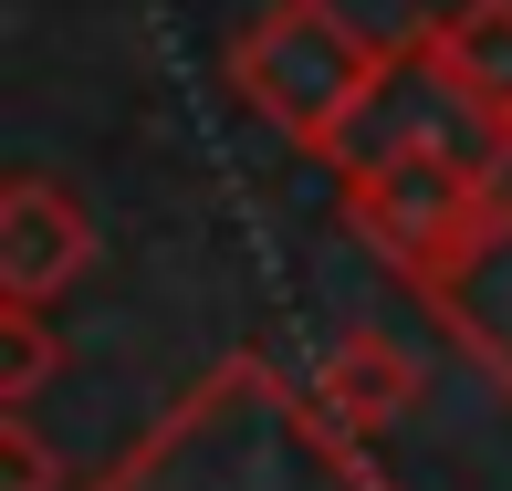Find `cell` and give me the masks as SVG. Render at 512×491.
<instances>
[{
	"instance_id": "obj_1",
	"label": "cell",
	"mask_w": 512,
	"mask_h": 491,
	"mask_svg": "<svg viewBox=\"0 0 512 491\" xmlns=\"http://www.w3.org/2000/svg\"><path fill=\"white\" fill-rule=\"evenodd\" d=\"M84 491H398L272 356L199 366Z\"/></svg>"
},
{
	"instance_id": "obj_2",
	"label": "cell",
	"mask_w": 512,
	"mask_h": 491,
	"mask_svg": "<svg viewBox=\"0 0 512 491\" xmlns=\"http://www.w3.org/2000/svg\"><path fill=\"white\" fill-rule=\"evenodd\" d=\"M398 63H408L398 42H377L366 21H345L335 0H272V11L230 42V95L262 115L283 147L345 168V157H356V126L377 115Z\"/></svg>"
},
{
	"instance_id": "obj_3",
	"label": "cell",
	"mask_w": 512,
	"mask_h": 491,
	"mask_svg": "<svg viewBox=\"0 0 512 491\" xmlns=\"http://www.w3.org/2000/svg\"><path fill=\"white\" fill-rule=\"evenodd\" d=\"M502 189H512L502 157L481 147L471 126H460V136H439V126H398V136H377V147L345 157L335 209H345V230H356V241L418 293V283H429V272H439V262H450V251L502 209Z\"/></svg>"
},
{
	"instance_id": "obj_4",
	"label": "cell",
	"mask_w": 512,
	"mask_h": 491,
	"mask_svg": "<svg viewBox=\"0 0 512 491\" xmlns=\"http://www.w3.org/2000/svg\"><path fill=\"white\" fill-rule=\"evenodd\" d=\"M398 53H408V74H429L439 105L512 168V0H460V11L418 21Z\"/></svg>"
},
{
	"instance_id": "obj_5",
	"label": "cell",
	"mask_w": 512,
	"mask_h": 491,
	"mask_svg": "<svg viewBox=\"0 0 512 491\" xmlns=\"http://www.w3.org/2000/svg\"><path fill=\"white\" fill-rule=\"evenodd\" d=\"M418 303H429V324L512 397V189H502L492 220H481L471 241H460L429 283H418Z\"/></svg>"
},
{
	"instance_id": "obj_6",
	"label": "cell",
	"mask_w": 512,
	"mask_h": 491,
	"mask_svg": "<svg viewBox=\"0 0 512 491\" xmlns=\"http://www.w3.org/2000/svg\"><path fill=\"white\" fill-rule=\"evenodd\" d=\"M84 272H95V209L63 178L21 168L0 189V303H42L53 314V293H74Z\"/></svg>"
},
{
	"instance_id": "obj_7",
	"label": "cell",
	"mask_w": 512,
	"mask_h": 491,
	"mask_svg": "<svg viewBox=\"0 0 512 491\" xmlns=\"http://www.w3.org/2000/svg\"><path fill=\"white\" fill-rule=\"evenodd\" d=\"M418 387H429L418 356L398 335H377V324H345V335H324V356H314V408L335 418V429H356L366 450L418 408Z\"/></svg>"
},
{
	"instance_id": "obj_8",
	"label": "cell",
	"mask_w": 512,
	"mask_h": 491,
	"mask_svg": "<svg viewBox=\"0 0 512 491\" xmlns=\"http://www.w3.org/2000/svg\"><path fill=\"white\" fill-rule=\"evenodd\" d=\"M53 366H63L53 314H42V303H0V408H32Z\"/></svg>"
},
{
	"instance_id": "obj_9",
	"label": "cell",
	"mask_w": 512,
	"mask_h": 491,
	"mask_svg": "<svg viewBox=\"0 0 512 491\" xmlns=\"http://www.w3.org/2000/svg\"><path fill=\"white\" fill-rule=\"evenodd\" d=\"M0 491H63V460L32 429V408H0Z\"/></svg>"
}]
</instances>
